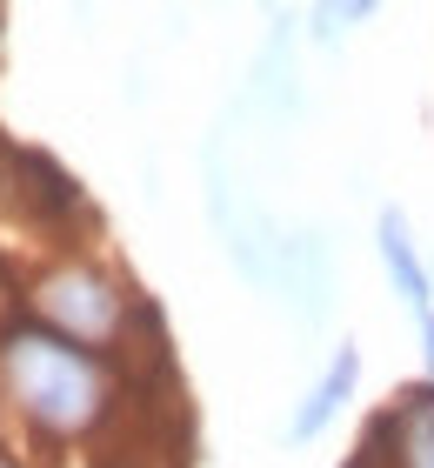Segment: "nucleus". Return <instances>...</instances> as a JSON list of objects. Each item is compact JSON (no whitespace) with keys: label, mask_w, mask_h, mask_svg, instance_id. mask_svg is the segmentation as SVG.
I'll use <instances>...</instances> for the list:
<instances>
[{"label":"nucleus","mask_w":434,"mask_h":468,"mask_svg":"<svg viewBox=\"0 0 434 468\" xmlns=\"http://www.w3.org/2000/svg\"><path fill=\"white\" fill-rule=\"evenodd\" d=\"M40 314L54 322V335H68L80 348H107L127 328V294L107 282L101 268H60L40 282Z\"/></svg>","instance_id":"nucleus-2"},{"label":"nucleus","mask_w":434,"mask_h":468,"mask_svg":"<svg viewBox=\"0 0 434 468\" xmlns=\"http://www.w3.org/2000/svg\"><path fill=\"white\" fill-rule=\"evenodd\" d=\"M0 361H7V388L20 395V409H27L48 435H87L107 415V368H101V355L68 342V335L14 328L7 348H0Z\"/></svg>","instance_id":"nucleus-1"},{"label":"nucleus","mask_w":434,"mask_h":468,"mask_svg":"<svg viewBox=\"0 0 434 468\" xmlns=\"http://www.w3.org/2000/svg\"><path fill=\"white\" fill-rule=\"evenodd\" d=\"M381 261H387L408 314H415V328H421V361H428V381H434V282H428V268L415 261V248H408L401 207H381Z\"/></svg>","instance_id":"nucleus-3"},{"label":"nucleus","mask_w":434,"mask_h":468,"mask_svg":"<svg viewBox=\"0 0 434 468\" xmlns=\"http://www.w3.org/2000/svg\"><path fill=\"white\" fill-rule=\"evenodd\" d=\"M381 435L395 441V468H434V381L395 395V409L381 415Z\"/></svg>","instance_id":"nucleus-4"},{"label":"nucleus","mask_w":434,"mask_h":468,"mask_svg":"<svg viewBox=\"0 0 434 468\" xmlns=\"http://www.w3.org/2000/svg\"><path fill=\"white\" fill-rule=\"evenodd\" d=\"M274 254H281L288 274H294L301 314L321 322V308H328V241H321V234H294V241H274Z\"/></svg>","instance_id":"nucleus-6"},{"label":"nucleus","mask_w":434,"mask_h":468,"mask_svg":"<svg viewBox=\"0 0 434 468\" xmlns=\"http://www.w3.org/2000/svg\"><path fill=\"white\" fill-rule=\"evenodd\" d=\"M0 468H14V462H7V455H0Z\"/></svg>","instance_id":"nucleus-7"},{"label":"nucleus","mask_w":434,"mask_h":468,"mask_svg":"<svg viewBox=\"0 0 434 468\" xmlns=\"http://www.w3.org/2000/svg\"><path fill=\"white\" fill-rule=\"evenodd\" d=\"M355 381H361V348H355V342H341V348H334V361H328V375H321L314 388H308V401L294 409L288 441H314V435L341 415V401L355 395Z\"/></svg>","instance_id":"nucleus-5"}]
</instances>
